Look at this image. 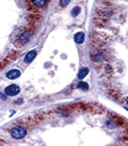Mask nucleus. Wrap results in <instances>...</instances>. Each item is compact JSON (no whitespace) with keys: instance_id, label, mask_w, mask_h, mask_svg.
Instances as JSON below:
<instances>
[{"instance_id":"nucleus-1","label":"nucleus","mask_w":128,"mask_h":146,"mask_svg":"<svg viewBox=\"0 0 128 146\" xmlns=\"http://www.w3.org/2000/svg\"><path fill=\"white\" fill-rule=\"evenodd\" d=\"M11 137H13V138L18 139V140L25 138V137H26V135H27V128L25 127V125H21V123H19V125H15V127H13V128H11Z\"/></svg>"},{"instance_id":"nucleus-2","label":"nucleus","mask_w":128,"mask_h":146,"mask_svg":"<svg viewBox=\"0 0 128 146\" xmlns=\"http://www.w3.org/2000/svg\"><path fill=\"white\" fill-rule=\"evenodd\" d=\"M31 34H32V32L30 31L29 29H25V30L21 31L16 38V44L18 45L19 47H22L24 44H26L27 42L30 40Z\"/></svg>"},{"instance_id":"nucleus-3","label":"nucleus","mask_w":128,"mask_h":146,"mask_svg":"<svg viewBox=\"0 0 128 146\" xmlns=\"http://www.w3.org/2000/svg\"><path fill=\"white\" fill-rule=\"evenodd\" d=\"M4 93H5L6 96H9V97L17 96V95L20 93V88H19V86H17V84H11V86H8L7 88H5Z\"/></svg>"},{"instance_id":"nucleus-4","label":"nucleus","mask_w":128,"mask_h":146,"mask_svg":"<svg viewBox=\"0 0 128 146\" xmlns=\"http://www.w3.org/2000/svg\"><path fill=\"white\" fill-rule=\"evenodd\" d=\"M20 75H21V71L19 69H11V70H9L6 73V77L8 79H11V80L17 79L18 77H20Z\"/></svg>"},{"instance_id":"nucleus-5","label":"nucleus","mask_w":128,"mask_h":146,"mask_svg":"<svg viewBox=\"0 0 128 146\" xmlns=\"http://www.w3.org/2000/svg\"><path fill=\"white\" fill-rule=\"evenodd\" d=\"M35 57H36V52L35 50H30V52H27V55L24 58V62L26 63V64H29L31 61H33V59Z\"/></svg>"},{"instance_id":"nucleus-6","label":"nucleus","mask_w":128,"mask_h":146,"mask_svg":"<svg viewBox=\"0 0 128 146\" xmlns=\"http://www.w3.org/2000/svg\"><path fill=\"white\" fill-rule=\"evenodd\" d=\"M73 39H74V41H76L78 44H81V43L84 42V40H85V34H84L83 32H78V33L74 34Z\"/></svg>"},{"instance_id":"nucleus-7","label":"nucleus","mask_w":128,"mask_h":146,"mask_svg":"<svg viewBox=\"0 0 128 146\" xmlns=\"http://www.w3.org/2000/svg\"><path fill=\"white\" fill-rule=\"evenodd\" d=\"M89 73V70H88V68H86V67H83V68H81V70H80V72H78V79L81 81H83V79L86 77V75Z\"/></svg>"},{"instance_id":"nucleus-8","label":"nucleus","mask_w":128,"mask_h":146,"mask_svg":"<svg viewBox=\"0 0 128 146\" xmlns=\"http://www.w3.org/2000/svg\"><path fill=\"white\" fill-rule=\"evenodd\" d=\"M31 4H33L34 6H37V7H42V6H45L46 4H48V1L46 0H42V1H38V0H34V1H31Z\"/></svg>"},{"instance_id":"nucleus-9","label":"nucleus","mask_w":128,"mask_h":146,"mask_svg":"<svg viewBox=\"0 0 128 146\" xmlns=\"http://www.w3.org/2000/svg\"><path fill=\"white\" fill-rule=\"evenodd\" d=\"M78 88L81 90H84V91H88V89H89V84H87V82H85V81H80L78 84Z\"/></svg>"},{"instance_id":"nucleus-10","label":"nucleus","mask_w":128,"mask_h":146,"mask_svg":"<svg viewBox=\"0 0 128 146\" xmlns=\"http://www.w3.org/2000/svg\"><path fill=\"white\" fill-rule=\"evenodd\" d=\"M80 13H81V7H78V6H76V7L72 8V11H71V15L74 17L78 16Z\"/></svg>"},{"instance_id":"nucleus-11","label":"nucleus","mask_w":128,"mask_h":146,"mask_svg":"<svg viewBox=\"0 0 128 146\" xmlns=\"http://www.w3.org/2000/svg\"><path fill=\"white\" fill-rule=\"evenodd\" d=\"M69 1H60V4H68Z\"/></svg>"},{"instance_id":"nucleus-12","label":"nucleus","mask_w":128,"mask_h":146,"mask_svg":"<svg viewBox=\"0 0 128 146\" xmlns=\"http://www.w3.org/2000/svg\"><path fill=\"white\" fill-rule=\"evenodd\" d=\"M22 102H23V100H22V99H19V100H18V101H17V102H16V103H19V104H21Z\"/></svg>"},{"instance_id":"nucleus-13","label":"nucleus","mask_w":128,"mask_h":146,"mask_svg":"<svg viewBox=\"0 0 128 146\" xmlns=\"http://www.w3.org/2000/svg\"><path fill=\"white\" fill-rule=\"evenodd\" d=\"M126 103H127V104H128V97H127V98H126Z\"/></svg>"}]
</instances>
